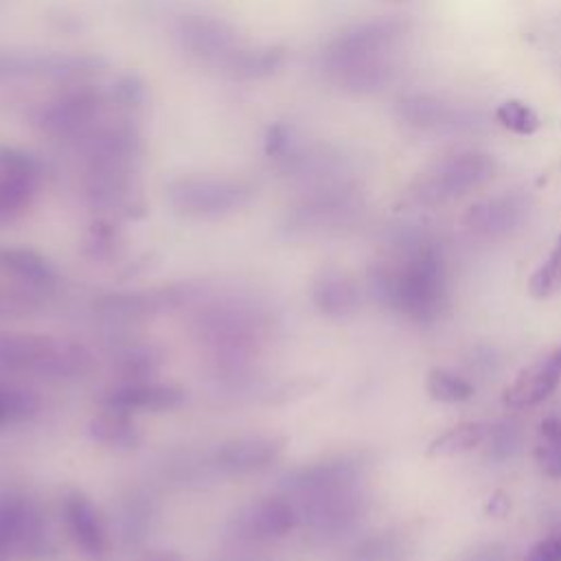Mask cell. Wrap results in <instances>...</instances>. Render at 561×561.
Instances as JSON below:
<instances>
[{
  "label": "cell",
  "instance_id": "6da1fadb",
  "mask_svg": "<svg viewBox=\"0 0 561 561\" xmlns=\"http://www.w3.org/2000/svg\"><path fill=\"white\" fill-rule=\"evenodd\" d=\"M401 33L403 24L397 20H370L346 26L324 44L320 66L344 90H377L392 72V48Z\"/></svg>",
  "mask_w": 561,
  "mask_h": 561
},
{
  "label": "cell",
  "instance_id": "7a4b0ae2",
  "mask_svg": "<svg viewBox=\"0 0 561 561\" xmlns=\"http://www.w3.org/2000/svg\"><path fill=\"white\" fill-rule=\"evenodd\" d=\"M379 291L399 313L416 322L434 320L445 302L440 259L425 245L405 250L379 272Z\"/></svg>",
  "mask_w": 561,
  "mask_h": 561
},
{
  "label": "cell",
  "instance_id": "3957f363",
  "mask_svg": "<svg viewBox=\"0 0 561 561\" xmlns=\"http://www.w3.org/2000/svg\"><path fill=\"white\" fill-rule=\"evenodd\" d=\"M171 208L184 217L215 219L243 208L254 188L234 178L221 175H180L164 188Z\"/></svg>",
  "mask_w": 561,
  "mask_h": 561
},
{
  "label": "cell",
  "instance_id": "277c9868",
  "mask_svg": "<svg viewBox=\"0 0 561 561\" xmlns=\"http://www.w3.org/2000/svg\"><path fill=\"white\" fill-rule=\"evenodd\" d=\"M105 66L94 53L68 50H0V79H48L81 81Z\"/></svg>",
  "mask_w": 561,
  "mask_h": 561
},
{
  "label": "cell",
  "instance_id": "5b68a950",
  "mask_svg": "<svg viewBox=\"0 0 561 561\" xmlns=\"http://www.w3.org/2000/svg\"><path fill=\"white\" fill-rule=\"evenodd\" d=\"M107 96L94 85H79L42 103L33 112V125L50 138H79L99 123Z\"/></svg>",
  "mask_w": 561,
  "mask_h": 561
},
{
  "label": "cell",
  "instance_id": "8992f818",
  "mask_svg": "<svg viewBox=\"0 0 561 561\" xmlns=\"http://www.w3.org/2000/svg\"><path fill=\"white\" fill-rule=\"evenodd\" d=\"M79 355L50 337L31 333H0V366L39 375H70L79 366Z\"/></svg>",
  "mask_w": 561,
  "mask_h": 561
},
{
  "label": "cell",
  "instance_id": "52a82bcc",
  "mask_svg": "<svg viewBox=\"0 0 561 561\" xmlns=\"http://www.w3.org/2000/svg\"><path fill=\"white\" fill-rule=\"evenodd\" d=\"M173 35L186 55L213 64L215 68H219L228 55L241 46L237 28L230 22L206 13L180 15L173 26Z\"/></svg>",
  "mask_w": 561,
  "mask_h": 561
},
{
  "label": "cell",
  "instance_id": "ba28073f",
  "mask_svg": "<svg viewBox=\"0 0 561 561\" xmlns=\"http://www.w3.org/2000/svg\"><path fill=\"white\" fill-rule=\"evenodd\" d=\"M493 158L486 153H456L434 164L423 175L419 191L430 199H454L482 186L493 175Z\"/></svg>",
  "mask_w": 561,
  "mask_h": 561
},
{
  "label": "cell",
  "instance_id": "9c48e42d",
  "mask_svg": "<svg viewBox=\"0 0 561 561\" xmlns=\"http://www.w3.org/2000/svg\"><path fill=\"white\" fill-rule=\"evenodd\" d=\"M42 180L39 160L18 147H0V224L18 219L33 202Z\"/></svg>",
  "mask_w": 561,
  "mask_h": 561
},
{
  "label": "cell",
  "instance_id": "30bf717a",
  "mask_svg": "<svg viewBox=\"0 0 561 561\" xmlns=\"http://www.w3.org/2000/svg\"><path fill=\"white\" fill-rule=\"evenodd\" d=\"M298 508L287 497H261L237 517V530L245 539L272 541L285 537L298 524Z\"/></svg>",
  "mask_w": 561,
  "mask_h": 561
},
{
  "label": "cell",
  "instance_id": "8fae6325",
  "mask_svg": "<svg viewBox=\"0 0 561 561\" xmlns=\"http://www.w3.org/2000/svg\"><path fill=\"white\" fill-rule=\"evenodd\" d=\"M283 438L267 434H245L226 440L217 449V467L230 473H254L274 465L283 454Z\"/></svg>",
  "mask_w": 561,
  "mask_h": 561
},
{
  "label": "cell",
  "instance_id": "7c38bea8",
  "mask_svg": "<svg viewBox=\"0 0 561 561\" xmlns=\"http://www.w3.org/2000/svg\"><path fill=\"white\" fill-rule=\"evenodd\" d=\"M64 522L66 528L72 537V541L90 557H103L110 548L107 530L105 524L94 508V504L81 493V491H70L64 497L61 504Z\"/></svg>",
  "mask_w": 561,
  "mask_h": 561
},
{
  "label": "cell",
  "instance_id": "4fadbf2b",
  "mask_svg": "<svg viewBox=\"0 0 561 561\" xmlns=\"http://www.w3.org/2000/svg\"><path fill=\"white\" fill-rule=\"evenodd\" d=\"M184 401V390L173 383H160V381H131L114 388L105 397V405L118 408L125 412H164L173 410Z\"/></svg>",
  "mask_w": 561,
  "mask_h": 561
},
{
  "label": "cell",
  "instance_id": "5bb4252c",
  "mask_svg": "<svg viewBox=\"0 0 561 561\" xmlns=\"http://www.w3.org/2000/svg\"><path fill=\"white\" fill-rule=\"evenodd\" d=\"M561 370L548 357L546 362L524 368L504 390V403L513 410H524L541 403L559 383Z\"/></svg>",
  "mask_w": 561,
  "mask_h": 561
},
{
  "label": "cell",
  "instance_id": "9a60e30c",
  "mask_svg": "<svg viewBox=\"0 0 561 561\" xmlns=\"http://www.w3.org/2000/svg\"><path fill=\"white\" fill-rule=\"evenodd\" d=\"M285 64V48L283 46H239L234 48L228 59L219 66L228 77L239 81H256L267 79L280 70Z\"/></svg>",
  "mask_w": 561,
  "mask_h": 561
},
{
  "label": "cell",
  "instance_id": "2e32d148",
  "mask_svg": "<svg viewBox=\"0 0 561 561\" xmlns=\"http://www.w3.org/2000/svg\"><path fill=\"white\" fill-rule=\"evenodd\" d=\"M0 270L37 289L53 287L57 280V274L50 261L28 248L0 245Z\"/></svg>",
  "mask_w": 561,
  "mask_h": 561
},
{
  "label": "cell",
  "instance_id": "e0dca14e",
  "mask_svg": "<svg viewBox=\"0 0 561 561\" xmlns=\"http://www.w3.org/2000/svg\"><path fill=\"white\" fill-rule=\"evenodd\" d=\"M311 300L320 313L340 318L357 305V289L346 276L337 272H322L311 285Z\"/></svg>",
  "mask_w": 561,
  "mask_h": 561
},
{
  "label": "cell",
  "instance_id": "ac0fdd59",
  "mask_svg": "<svg viewBox=\"0 0 561 561\" xmlns=\"http://www.w3.org/2000/svg\"><path fill=\"white\" fill-rule=\"evenodd\" d=\"M90 434L94 440L118 449L136 447L140 440L131 414L110 405H105V410L90 421Z\"/></svg>",
  "mask_w": 561,
  "mask_h": 561
},
{
  "label": "cell",
  "instance_id": "d6986e66",
  "mask_svg": "<svg viewBox=\"0 0 561 561\" xmlns=\"http://www.w3.org/2000/svg\"><path fill=\"white\" fill-rule=\"evenodd\" d=\"M33 533L35 528L24 502L13 495L0 497V561H7L11 550Z\"/></svg>",
  "mask_w": 561,
  "mask_h": 561
},
{
  "label": "cell",
  "instance_id": "ffe728a7",
  "mask_svg": "<svg viewBox=\"0 0 561 561\" xmlns=\"http://www.w3.org/2000/svg\"><path fill=\"white\" fill-rule=\"evenodd\" d=\"M486 434H489V427L484 423H478V421L460 423L447 430L445 434H440L438 438H434L427 445V456L445 458V456H458V454L471 451L484 443Z\"/></svg>",
  "mask_w": 561,
  "mask_h": 561
},
{
  "label": "cell",
  "instance_id": "44dd1931",
  "mask_svg": "<svg viewBox=\"0 0 561 561\" xmlns=\"http://www.w3.org/2000/svg\"><path fill=\"white\" fill-rule=\"evenodd\" d=\"M535 462L546 478L561 480V419L548 416L539 423Z\"/></svg>",
  "mask_w": 561,
  "mask_h": 561
},
{
  "label": "cell",
  "instance_id": "7402d4cb",
  "mask_svg": "<svg viewBox=\"0 0 561 561\" xmlns=\"http://www.w3.org/2000/svg\"><path fill=\"white\" fill-rule=\"evenodd\" d=\"M401 118L408 125H416L421 129H445V127H456V112L447 110L438 101L430 99H408L401 101L399 105Z\"/></svg>",
  "mask_w": 561,
  "mask_h": 561
},
{
  "label": "cell",
  "instance_id": "603a6c76",
  "mask_svg": "<svg viewBox=\"0 0 561 561\" xmlns=\"http://www.w3.org/2000/svg\"><path fill=\"white\" fill-rule=\"evenodd\" d=\"M522 217V208L515 199L502 197L486 202L471 210V224L484 232H504L511 230L513 224H517Z\"/></svg>",
  "mask_w": 561,
  "mask_h": 561
},
{
  "label": "cell",
  "instance_id": "cb8c5ba5",
  "mask_svg": "<svg viewBox=\"0 0 561 561\" xmlns=\"http://www.w3.org/2000/svg\"><path fill=\"white\" fill-rule=\"evenodd\" d=\"M425 390L434 401L440 403H460L473 397V386L445 368H432L427 373Z\"/></svg>",
  "mask_w": 561,
  "mask_h": 561
},
{
  "label": "cell",
  "instance_id": "d4e9b609",
  "mask_svg": "<svg viewBox=\"0 0 561 561\" xmlns=\"http://www.w3.org/2000/svg\"><path fill=\"white\" fill-rule=\"evenodd\" d=\"M561 285V234L548 254V259L535 270V274L528 280V291L535 298H548L554 294Z\"/></svg>",
  "mask_w": 561,
  "mask_h": 561
},
{
  "label": "cell",
  "instance_id": "484cf974",
  "mask_svg": "<svg viewBox=\"0 0 561 561\" xmlns=\"http://www.w3.org/2000/svg\"><path fill=\"white\" fill-rule=\"evenodd\" d=\"M495 118L500 121L502 127L519 134V136H530L539 129V116L522 101L517 99H508L504 103H500V107L495 110Z\"/></svg>",
  "mask_w": 561,
  "mask_h": 561
},
{
  "label": "cell",
  "instance_id": "4316f807",
  "mask_svg": "<svg viewBox=\"0 0 561 561\" xmlns=\"http://www.w3.org/2000/svg\"><path fill=\"white\" fill-rule=\"evenodd\" d=\"M35 405L37 403L31 392L0 383V425L31 414L35 410Z\"/></svg>",
  "mask_w": 561,
  "mask_h": 561
},
{
  "label": "cell",
  "instance_id": "83f0119b",
  "mask_svg": "<svg viewBox=\"0 0 561 561\" xmlns=\"http://www.w3.org/2000/svg\"><path fill=\"white\" fill-rule=\"evenodd\" d=\"M265 153L270 158L291 156V129L285 123H272L265 131Z\"/></svg>",
  "mask_w": 561,
  "mask_h": 561
},
{
  "label": "cell",
  "instance_id": "f1b7e54d",
  "mask_svg": "<svg viewBox=\"0 0 561 561\" xmlns=\"http://www.w3.org/2000/svg\"><path fill=\"white\" fill-rule=\"evenodd\" d=\"M112 96H114L121 105H125V107H138V105L142 103V99H145V90H142V83H140L138 77L125 75V77H121V79L114 83Z\"/></svg>",
  "mask_w": 561,
  "mask_h": 561
},
{
  "label": "cell",
  "instance_id": "f546056e",
  "mask_svg": "<svg viewBox=\"0 0 561 561\" xmlns=\"http://www.w3.org/2000/svg\"><path fill=\"white\" fill-rule=\"evenodd\" d=\"M526 561H561V533H552L526 552Z\"/></svg>",
  "mask_w": 561,
  "mask_h": 561
},
{
  "label": "cell",
  "instance_id": "4dcf8cb0",
  "mask_svg": "<svg viewBox=\"0 0 561 561\" xmlns=\"http://www.w3.org/2000/svg\"><path fill=\"white\" fill-rule=\"evenodd\" d=\"M550 359H552V364H554V366L561 370V348H559V351H557V353H554Z\"/></svg>",
  "mask_w": 561,
  "mask_h": 561
},
{
  "label": "cell",
  "instance_id": "1f68e13d",
  "mask_svg": "<svg viewBox=\"0 0 561 561\" xmlns=\"http://www.w3.org/2000/svg\"><path fill=\"white\" fill-rule=\"evenodd\" d=\"M156 561H175V559H171V557H160V559H156Z\"/></svg>",
  "mask_w": 561,
  "mask_h": 561
}]
</instances>
